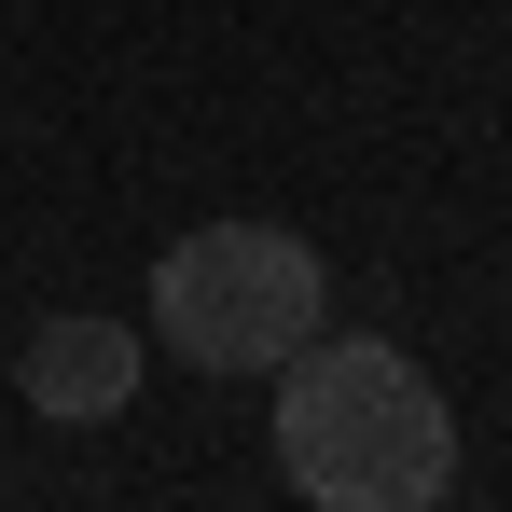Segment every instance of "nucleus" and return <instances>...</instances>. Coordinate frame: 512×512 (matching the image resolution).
Here are the masks:
<instances>
[{
  "label": "nucleus",
  "mask_w": 512,
  "mask_h": 512,
  "mask_svg": "<svg viewBox=\"0 0 512 512\" xmlns=\"http://www.w3.org/2000/svg\"><path fill=\"white\" fill-rule=\"evenodd\" d=\"M277 471L319 512H429L457 485V416L388 333H305L277 360Z\"/></svg>",
  "instance_id": "nucleus-1"
},
{
  "label": "nucleus",
  "mask_w": 512,
  "mask_h": 512,
  "mask_svg": "<svg viewBox=\"0 0 512 512\" xmlns=\"http://www.w3.org/2000/svg\"><path fill=\"white\" fill-rule=\"evenodd\" d=\"M153 333L194 374H277L305 333H333V277L291 222H194L153 263Z\"/></svg>",
  "instance_id": "nucleus-2"
},
{
  "label": "nucleus",
  "mask_w": 512,
  "mask_h": 512,
  "mask_svg": "<svg viewBox=\"0 0 512 512\" xmlns=\"http://www.w3.org/2000/svg\"><path fill=\"white\" fill-rule=\"evenodd\" d=\"M14 388H28V416H56V429H111L139 402V333L97 319V305H70V319H42L14 346Z\"/></svg>",
  "instance_id": "nucleus-3"
}]
</instances>
